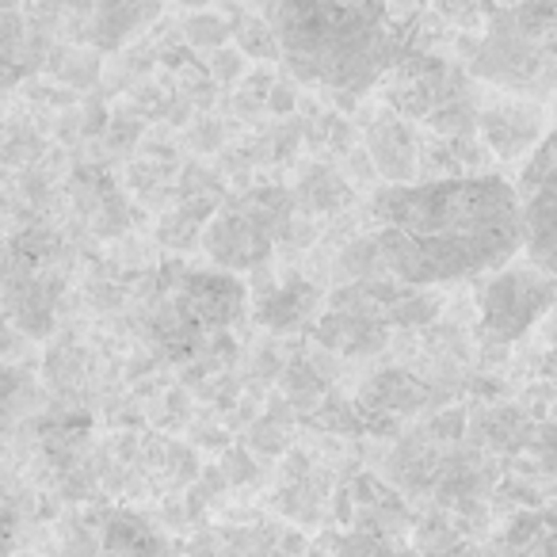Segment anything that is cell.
<instances>
[{
	"label": "cell",
	"mask_w": 557,
	"mask_h": 557,
	"mask_svg": "<svg viewBox=\"0 0 557 557\" xmlns=\"http://www.w3.org/2000/svg\"><path fill=\"white\" fill-rule=\"evenodd\" d=\"M310 298H313L310 287L278 290V295H271V306L263 310V321H268V325H275V329L298 325L302 318H310Z\"/></svg>",
	"instance_id": "7c38bea8"
},
{
	"label": "cell",
	"mask_w": 557,
	"mask_h": 557,
	"mask_svg": "<svg viewBox=\"0 0 557 557\" xmlns=\"http://www.w3.org/2000/svg\"><path fill=\"white\" fill-rule=\"evenodd\" d=\"M481 134H485L488 149L504 161L511 157H531L534 149L546 141V126H542V108L539 100H523V96H511V100H496L481 111Z\"/></svg>",
	"instance_id": "ba28073f"
},
{
	"label": "cell",
	"mask_w": 557,
	"mask_h": 557,
	"mask_svg": "<svg viewBox=\"0 0 557 557\" xmlns=\"http://www.w3.org/2000/svg\"><path fill=\"white\" fill-rule=\"evenodd\" d=\"M557 298V275L542 271L534 260L493 271L481 287V321L496 341H519Z\"/></svg>",
	"instance_id": "5b68a950"
},
{
	"label": "cell",
	"mask_w": 557,
	"mask_h": 557,
	"mask_svg": "<svg viewBox=\"0 0 557 557\" xmlns=\"http://www.w3.org/2000/svg\"><path fill=\"white\" fill-rule=\"evenodd\" d=\"M336 557H397V554L379 534L363 531V534H348V539L341 542V549H336Z\"/></svg>",
	"instance_id": "5bb4252c"
},
{
	"label": "cell",
	"mask_w": 557,
	"mask_h": 557,
	"mask_svg": "<svg viewBox=\"0 0 557 557\" xmlns=\"http://www.w3.org/2000/svg\"><path fill=\"white\" fill-rule=\"evenodd\" d=\"M70 4L73 27L96 50H119L134 42L169 0H65Z\"/></svg>",
	"instance_id": "52a82bcc"
},
{
	"label": "cell",
	"mask_w": 557,
	"mask_h": 557,
	"mask_svg": "<svg viewBox=\"0 0 557 557\" xmlns=\"http://www.w3.org/2000/svg\"><path fill=\"white\" fill-rule=\"evenodd\" d=\"M290 222V195L278 187H260L240 199L225 202L222 214L202 233L210 260L225 271H248L260 268L278 245V237L287 233Z\"/></svg>",
	"instance_id": "277c9868"
},
{
	"label": "cell",
	"mask_w": 557,
	"mask_h": 557,
	"mask_svg": "<svg viewBox=\"0 0 557 557\" xmlns=\"http://www.w3.org/2000/svg\"><path fill=\"white\" fill-rule=\"evenodd\" d=\"M371 401L382 405V409H397V412H409L424 401V386L409 379L401 371H389V374H379L371 386Z\"/></svg>",
	"instance_id": "8fae6325"
},
{
	"label": "cell",
	"mask_w": 557,
	"mask_h": 557,
	"mask_svg": "<svg viewBox=\"0 0 557 557\" xmlns=\"http://www.w3.org/2000/svg\"><path fill=\"white\" fill-rule=\"evenodd\" d=\"M271 27L290 73L336 92H367L397 62L386 0H275Z\"/></svg>",
	"instance_id": "7a4b0ae2"
},
{
	"label": "cell",
	"mask_w": 557,
	"mask_h": 557,
	"mask_svg": "<svg viewBox=\"0 0 557 557\" xmlns=\"http://www.w3.org/2000/svg\"><path fill=\"white\" fill-rule=\"evenodd\" d=\"M180 4H187V9H199V4H207V0H180Z\"/></svg>",
	"instance_id": "2e32d148"
},
{
	"label": "cell",
	"mask_w": 557,
	"mask_h": 557,
	"mask_svg": "<svg viewBox=\"0 0 557 557\" xmlns=\"http://www.w3.org/2000/svg\"><path fill=\"white\" fill-rule=\"evenodd\" d=\"M473 77L523 100L557 92V0H516L493 12L470 58Z\"/></svg>",
	"instance_id": "3957f363"
},
{
	"label": "cell",
	"mask_w": 557,
	"mask_h": 557,
	"mask_svg": "<svg viewBox=\"0 0 557 557\" xmlns=\"http://www.w3.org/2000/svg\"><path fill=\"white\" fill-rule=\"evenodd\" d=\"M504 557H557V511H523L500 539Z\"/></svg>",
	"instance_id": "30bf717a"
},
{
	"label": "cell",
	"mask_w": 557,
	"mask_h": 557,
	"mask_svg": "<svg viewBox=\"0 0 557 557\" xmlns=\"http://www.w3.org/2000/svg\"><path fill=\"white\" fill-rule=\"evenodd\" d=\"M374 240L405 287L493 275L523 252V207L493 172L389 184L374 199Z\"/></svg>",
	"instance_id": "6da1fadb"
},
{
	"label": "cell",
	"mask_w": 557,
	"mask_h": 557,
	"mask_svg": "<svg viewBox=\"0 0 557 557\" xmlns=\"http://www.w3.org/2000/svg\"><path fill=\"white\" fill-rule=\"evenodd\" d=\"M237 39L252 58H275L278 54V39H275V27L271 24H256V20H248V24H240Z\"/></svg>",
	"instance_id": "4fadbf2b"
},
{
	"label": "cell",
	"mask_w": 557,
	"mask_h": 557,
	"mask_svg": "<svg viewBox=\"0 0 557 557\" xmlns=\"http://www.w3.org/2000/svg\"><path fill=\"white\" fill-rule=\"evenodd\" d=\"M542 447H546V458L549 455L557 458V428H546V432H542Z\"/></svg>",
	"instance_id": "9a60e30c"
},
{
	"label": "cell",
	"mask_w": 557,
	"mask_h": 557,
	"mask_svg": "<svg viewBox=\"0 0 557 557\" xmlns=\"http://www.w3.org/2000/svg\"><path fill=\"white\" fill-rule=\"evenodd\" d=\"M516 191L523 207V256L557 275V131L527 157Z\"/></svg>",
	"instance_id": "8992f818"
},
{
	"label": "cell",
	"mask_w": 557,
	"mask_h": 557,
	"mask_svg": "<svg viewBox=\"0 0 557 557\" xmlns=\"http://www.w3.org/2000/svg\"><path fill=\"white\" fill-rule=\"evenodd\" d=\"M371 157L382 169V176L394 184H409L417 172V146H412L409 131L397 123V115H386L382 123L371 126Z\"/></svg>",
	"instance_id": "9c48e42d"
}]
</instances>
